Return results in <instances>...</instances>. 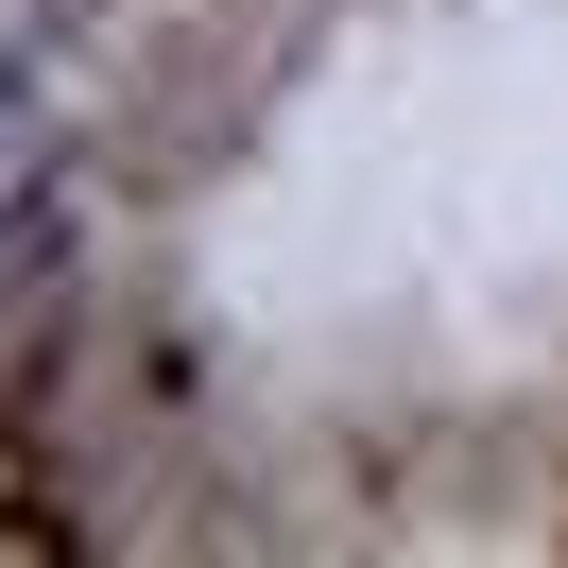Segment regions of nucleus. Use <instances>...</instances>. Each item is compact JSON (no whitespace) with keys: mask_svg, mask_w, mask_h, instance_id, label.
Instances as JSON below:
<instances>
[{"mask_svg":"<svg viewBox=\"0 0 568 568\" xmlns=\"http://www.w3.org/2000/svg\"><path fill=\"white\" fill-rule=\"evenodd\" d=\"M52 173H70V155H52V104L0 70V293H18V258H36V224H52Z\"/></svg>","mask_w":568,"mask_h":568,"instance_id":"nucleus-1","label":"nucleus"}]
</instances>
